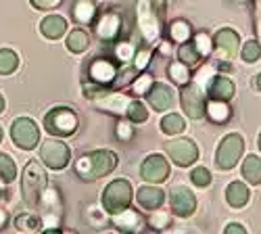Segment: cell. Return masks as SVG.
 I'll use <instances>...</instances> for the list:
<instances>
[{
    "mask_svg": "<svg viewBox=\"0 0 261 234\" xmlns=\"http://www.w3.org/2000/svg\"><path fill=\"white\" fill-rule=\"evenodd\" d=\"M232 232H238V234H245L247 230H245V226H241V224H228V226H226V234H232Z\"/></svg>",
    "mask_w": 261,
    "mask_h": 234,
    "instance_id": "cell-43",
    "label": "cell"
},
{
    "mask_svg": "<svg viewBox=\"0 0 261 234\" xmlns=\"http://www.w3.org/2000/svg\"><path fill=\"white\" fill-rule=\"evenodd\" d=\"M15 226H17L19 230H23V232H32V230H38V228H40L38 218L30 216V214H21V216H17Z\"/></svg>",
    "mask_w": 261,
    "mask_h": 234,
    "instance_id": "cell-35",
    "label": "cell"
},
{
    "mask_svg": "<svg viewBox=\"0 0 261 234\" xmlns=\"http://www.w3.org/2000/svg\"><path fill=\"white\" fill-rule=\"evenodd\" d=\"M90 46V38L84 30H73L69 36H67V48L73 53V55H84Z\"/></svg>",
    "mask_w": 261,
    "mask_h": 234,
    "instance_id": "cell-23",
    "label": "cell"
},
{
    "mask_svg": "<svg viewBox=\"0 0 261 234\" xmlns=\"http://www.w3.org/2000/svg\"><path fill=\"white\" fill-rule=\"evenodd\" d=\"M241 57H243L247 63L259 61V59H261V44H259V42H255V40H249L247 44L243 46V50H241Z\"/></svg>",
    "mask_w": 261,
    "mask_h": 234,
    "instance_id": "cell-33",
    "label": "cell"
},
{
    "mask_svg": "<svg viewBox=\"0 0 261 234\" xmlns=\"http://www.w3.org/2000/svg\"><path fill=\"white\" fill-rule=\"evenodd\" d=\"M46 188V174L40 167L38 161H30L23 169V184H21V193H23V201L30 209H38L42 201V193Z\"/></svg>",
    "mask_w": 261,
    "mask_h": 234,
    "instance_id": "cell-2",
    "label": "cell"
},
{
    "mask_svg": "<svg viewBox=\"0 0 261 234\" xmlns=\"http://www.w3.org/2000/svg\"><path fill=\"white\" fill-rule=\"evenodd\" d=\"M215 46L220 50L222 57L232 59L238 53V34L234 30H220L215 34Z\"/></svg>",
    "mask_w": 261,
    "mask_h": 234,
    "instance_id": "cell-17",
    "label": "cell"
},
{
    "mask_svg": "<svg viewBox=\"0 0 261 234\" xmlns=\"http://www.w3.org/2000/svg\"><path fill=\"white\" fill-rule=\"evenodd\" d=\"M245 151V142L241 138V134H228L220 146H217V153H215V163L220 169H232L238 159L243 157Z\"/></svg>",
    "mask_w": 261,
    "mask_h": 234,
    "instance_id": "cell-5",
    "label": "cell"
},
{
    "mask_svg": "<svg viewBox=\"0 0 261 234\" xmlns=\"http://www.w3.org/2000/svg\"><path fill=\"white\" fill-rule=\"evenodd\" d=\"M146 96H148V105L155 111H167L173 105V94L165 84H153V88L146 92Z\"/></svg>",
    "mask_w": 261,
    "mask_h": 234,
    "instance_id": "cell-14",
    "label": "cell"
},
{
    "mask_svg": "<svg viewBox=\"0 0 261 234\" xmlns=\"http://www.w3.org/2000/svg\"><path fill=\"white\" fill-rule=\"evenodd\" d=\"M0 142H3V127H0Z\"/></svg>",
    "mask_w": 261,
    "mask_h": 234,
    "instance_id": "cell-49",
    "label": "cell"
},
{
    "mask_svg": "<svg viewBox=\"0 0 261 234\" xmlns=\"http://www.w3.org/2000/svg\"><path fill=\"white\" fill-rule=\"evenodd\" d=\"M7 222H9V216H7V211H5V209H0V230H3V228L7 226Z\"/></svg>",
    "mask_w": 261,
    "mask_h": 234,
    "instance_id": "cell-44",
    "label": "cell"
},
{
    "mask_svg": "<svg viewBox=\"0 0 261 234\" xmlns=\"http://www.w3.org/2000/svg\"><path fill=\"white\" fill-rule=\"evenodd\" d=\"M132 55H134L132 44H129V42H119V44H117V59L119 61H129V59H132Z\"/></svg>",
    "mask_w": 261,
    "mask_h": 234,
    "instance_id": "cell-40",
    "label": "cell"
},
{
    "mask_svg": "<svg viewBox=\"0 0 261 234\" xmlns=\"http://www.w3.org/2000/svg\"><path fill=\"white\" fill-rule=\"evenodd\" d=\"M167 224H169V214L167 211H159V214H155L153 218L148 220V226L155 228V230H163Z\"/></svg>",
    "mask_w": 261,
    "mask_h": 234,
    "instance_id": "cell-37",
    "label": "cell"
},
{
    "mask_svg": "<svg viewBox=\"0 0 261 234\" xmlns=\"http://www.w3.org/2000/svg\"><path fill=\"white\" fill-rule=\"evenodd\" d=\"M115 167H117V155L113 151H109V148H98V151H92L77 159L75 174L82 180L92 182V180L109 176Z\"/></svg>",
    "mask_w": 261,
    "mask_h": 234,
    "instance_id": "cell-1",
    "label": "cell"
},
{
    "mask_svg": "<svg viewBox=\"0 0 261 234\" xmlns=\"http://www.w3.org/2000/svg\"><path fill=\"white\" fill-rule=\"evenodd\" d=\"M150 61V50H140L138 55H136V67L138 69H142V67H146V63Z\"/></svg>",
    "mask_w": 261,
    "mask_h": 234,
    "instance_id": "cell-42",
    "label": "cell"
},
{
    "mask_svg": "<svg viewBox=\"0 0 261 234\" xmlns=\"http://www.w3.org/2000/svg\"><path fill=\"white\" fill-rule=\"evenodd\" d=\"M138 23L142 34L148 40H155L159 34V23H157V17L153 13V7H150L148 0H140L138 3Z\"/></svg>",
    "mask_w": 261,
    "mask_h": 234,
    "instance_id": "cell-12",
    "label": "cell"
},
{
    "mask_svg": "<svg viewBox=\"0 0 261 234\" xmlns=\"http://www.w3.org/2000/svg\"><path fill=\"white\" fill-rule=\"evenodd\" d=\"M153 77H150L148 73H142L140 77H136L134 80V84H132V90H134V94H146L150 88H153Z\"/></svg>",
    "mask_w": 261,
    "mask_h": 234,
    "instance_id": "cell-36",
    "label": "cell"
},
{
    "mask_svg": "<svg viewBox=\"0 0 261 234\" xmlns=\"http://www.w3.org/2000/svg\"><path fill=\"white\" fill-rule=\"evenodd\" d=\"M115 75H117L115 65L107 59H96L90 65V77L98 84H111L115 80Z\"/></svg>",
    "mask_w": 261,
    "mask_h": 234,
    "instance_id": "cell-18",
    "label": "cell"
},
{
    "mask_svg": "<svg viewBox=\"0 0 261 234\" xmlns=\"http://www.w3.org/2000/svg\"><path fill=\"white\" fill-rule=\"evenodd\" d=\"M40 157L48 169L59 172V169L67 167V163L71 159V148L61 140H46L40 148Z\"/></svg>",
    "mask_w": 261,
    "mask_h": 234,
    "instance_id": "cell-8",
    "label": "cell"
},
{
    "mask_svg": "<svg viewBox=\"0 0 261 234\" xmlns=\"http://www.w3.org/2000/svg\"><path fill=\"white\" fill-rule=\"evenodd\" d=\"M207 94L213 100H230L234 96V82L224 75H213L207 82Z\"/></svg>",
    "mask_w": 261,
    "mask_h": 234,
    "instance_id": "cell-13",
    "label": "cell"
},
{
    "mask_svg": "<svg viewBox=\"0 0 261 234\" xmlns=\"http://www.w3.org/2000/svg\"><path fill=\"white\" fill-rule=\"evenodd\" d=\"M165 151H167V155L173 161H176L180 167H188V165H192L194 161L199 159L197 144H194L192 140H188V138H176V140L167 142Z\"/></svg>",
    "mask_w": 261,
    "mask_h": 234,
    "instance_id": "cell-9",
    "label": "cell"
},
{
    "mask_svg": "<svg viewBox=\"0 0 261 234\" xmlns=\"http://www.w3.org/2000/svg\"><path fill=\"white\" fill-rule=\"evenodd\" d=\"M11 138L19 148H23V151H32V148L40 142V130H38V125H36L34 119L19 117L11 125Z\"/></svg>",
    "mask_w": 261,
    "mask_h": 234,
    "instance_id": "cell-6",
    "label": "cell"
},
{
    "mask_svg": "<svg viewBox=\"0 0 261 234\" xmlns=\"http://www.w3.org/2000/svg\"><path fill=\"white\" fill-rule=\"evenodd\" d=\"M161 130L163 134L167 136H176V134H182L186 130V121L180 113H169L161 119Z\"/></svg>",
    "mask_w": 261,
    "mask_h": 234,
    "instance_id": "cell-22",
    "label": "cell"
},
{
    "mask_svg": "<svg viewBox=\"0 0 261 234\" xmlns=\"http://www.w3.org/2000/svg\"><path fill=\"white\" fill-rule=\"evenodd\" d=\"M136 201L146 211H157L163 205L165 195H163V190L157 188V186H142L138 190V195H136Z\"/></svg>",
    "mask_w": 261,
    "mask_h": 234,
    "instance_id": "cell-15",
    "label": "cell"
},
{
    "mask_svg": "<svg viewBox=\"0 0 261 234\" xmlns=\"http://www.w3.org/2000/svg\"><path fill=\"white\" fill-rule=\"evenodd\" d=\"M5 186H7V184H5V180H3V178H0V199H3V197H5Z\"/></svg>",
    "mask_w": 261,
    "mask_h": 234,
    "instance_id": "cell-45",
    "label": "cell"
},
{
    "mask_svg": "<svg viewBox=\"0 0 261 234\" xmlns=\"http://www.w3.org/2000/svg\"><path fill=\"white\" fill-rule=\"evenodd\" d=\"M113 222L123 232H136L142 228V218L134 209H123L119 214H113Z\"/></svg>",
    "mask_w": 261,
    "mask_h": 234,
    "instance_id": "cell-20",
    "label": "cell"
},
{
    "mask_svg": "<svg viewBox=\"0 0 261 234\" xmlns=\"http://www.w3.org/2000/svg\"><path fill=\"white\" fill-rule=\"evenodd\" d=\"M169 34H171V38L176 40V42H188V38H190V25H188V21H184V19H178V21H173L171 23V28H169Z\"/></svg>",
    "mask_w": 261,
    "mask_h": 234,
    "instance_id": "cell-30",
    "label": "cell"
},
{
    "mask_svg": "<svg viewBox=\"0 0 261 234\" xmlns=\"http://www.w3.org/2000/svg\"><path fill=\"white\" fill-rule=\"evenodd\" d=\"M190 180L192 184H197L199 188H207L211 184V174H209V169L207 167H194L192 172H190Z\"/></svg>",
    "mask_w": 261,
    "mask_h": 234,
    "instance_id": "cell-34",
    "label": "cell"
},
{
    "mask_svg": "<svg viewBox=\"0 0 261 234\" xmlns=\"http://www.w3.org/2000/svg\"><path fill=\"white\" fill-rule=\"evenodd\" d=\"M0 178H3L5 182H13L17 178L15 161L9 155H5V153H0Z\"/></svg>",
    "mask_w": 261,
    "mask_h": 234,
    "instance_id": "cell-31",
    "label": "cell"
},
{
    "mask_svg": "<svg viewBox=\"0 0 261 234\" xmlns=\"http://www.w3.org/2000/svg\"><path fill=\"white\" fill-rule=\"evenodd\" d=\"M119 25H121V21L115 13H107L98 19V23H96V34L100 40H115V36L119 34Z\"/></svg>",
    "mask_w": 261,
    "mask_h": 234,
    "instance_id": "cell-19",
    "label": "cell"
},
{
    "mask_svg": "<svg viewBox=\"0 0 261 234\" xmlns=\"http://www.w3.org/2000/svg\"><path fill=\"white\" fill-rule=\"evenodd\" d=\"M129 203H132V184L127 180L119 178L109 182L105 193H102V207L109 211V214H119V211L127 209Z\"/></svg>",
    "mask_w": 261,
    "mask_h": 234,
    "instance_id": "cell-3",
    "label": "cell"
},
{
    "mask_svg": "<svg viewBox=\"0 0 261 234\" xmlns=\"http://www.w3.org/2000/svg\"><path fill=\"white\" fill-rule=\"evenodd\" d=\"M169 203H171V211L178 218H188L197 209V197L186 186H173L169 193Z\"/></svg>",
    "mask_w": 261,
    "mask_h": 234,
    "instance_id": "cell-10",
    "label": "cell"
},
{
    "mask_svg": "<svg viewBox=\"0 0 261 234\" xmlns=\"http://www.w3.org/2000/svg\"><path fill=\"white\" fill-rule=\"evenodd\" d=\"M226 201L232 205V207H245L249 203V188L247 184L243 182H230L228 188H226Z\"/></svg>",
    "mask_w": 261,
    "mask_h": 234,
    "instance_id": "cell-21",
    "label": "cell"
},
{
    "mask_svg": "<svg viewBox=\"0 0 261 234\" xmlns=\"http://www.w3.org/2000/svg\"><path fill=\"white\" fill-rule=\"evenodd\" d=\"M30 3H32L36 9H40V11H48V9L59 7L61 0H30Z\"/></svg>",
    "mask_w": 261,
    "mask_h": 234,
    "instance_id": "cell-41",
    "label": "cell"
},
{
    "mask_svg": "<svg viewBox=\"0 0 261 234\" xmlns=\"http://www.w3.org/2000/svg\"><path fill=\"white\" fill-rule=\"evenodd\" d=\"M257 34H259V38H261V15L257 17Z\"/></svg>",
    "mask_w": 261,
    "mask_h": 234,
    "instance_id": "cell-47",
    "label": "cell"
},
{
    "mask_svg": "<svg viewBox=\"0 0 261 234\" xmlns=\"http://www.w3.org/2000/svg\"><path fill=\"white\" fill-rule=\"evenodd\" d=\"M40 32L48 40H59L65 36V32H67V19L63 15H48V17L42 19Z\"/></svg>",
    "mask_w": 261,
    "mask_h": 234,
    "instance_id": "cell-16",
    "label": "cell"
},
{
    "mask_svg": "<svg viewBox=\"0 0 261 234\" xmlns=\"http://www.w3.org/2000/svg\"><path fill=\"white\" fill-rule=\"evenodd\" d=\"M171 172V167L165 157L161 155H150L140 165V176L146 182H163Z\"/></svg>",
    "mask_w": 261,
    "mask_h": 234,
    "instance_id": "cell-11",
    "label": "cell"
},
{
    "mask_svg": "<svg viewBox=\"0 0 261 234\" xmlns=\"http://www.w3.org/2000/svg\"><path fill=\"white\" fill-rule=\"evenodd\" d=\"M44 127L53 136H73L77 130V115L69 107H55L44 115Z\"/></svg>",
    "mask_w": 261,
    "mask_h": 234,
    "instance_id": "cell-4",
    "label": "cell"
},
{
    "mask_svg": "<svg viewBox=\"0 0 261 234\" xmlns=\"http://www.w3.org/2000/svg\"><path fill=\"white\" fill-rule=\"evenodd\" d=\"M127 119L136 121V123H142L148 119V111L140 100H132V105H129V109H127Z\"/></svg>",
    "mask_w": 261,
    "mask_h": 234,
    "instance_id": "cell-32",
    "label": "cell"
},
{
    "mask_svg": "<svg viewBox=\"0 0 261 234\" xmlns=\"http://www.w3.org/2000/svg\"><path fill=\"white\" fill-rule=\"evenodd\" d=\"M194 46H197V50L201 53V57L203 55H209L211 53V38L207 34H199L197 40H194Z\"/></svg>",
    "mask_w": 261,
    "mask_h": 234,
    "instance_id": "cell-39",
    "label": "cell"
},
{
    "mask_svg": "<svg viewBox=\"0 0 261 234\" xmlns=\"http://www.w3.org/2000/svg\"><path fill=\"white\" fill-rule=\"evenodd\" d=\"M205 111H207V115L215 123H224L230 117V107H228L226 100H211V102H207V109Z\"/></svg>",
    "mask_w": 261,
    "mask_h": 234,
    "instance_id": "cell-26",
    "label": "cell"
},
{
    "mask_svg": "<svg viewBox=\"0 0 261 234\" xmlns=\"http://www.w3.org/2000/svg\"><path fill=\"white\" fill-rule=\"evenodd\" d=\"M19 67V57L15 50L11 48H3L0 50V75H11L15 73Z\"/></svg>",
    "mask_w": 261,
    "mask_h": 234,
    "instance_id": "cell-27",
    "label": "cell"
},
{
    "mask_svg": "<svg viewBox=\"0 0 261 234\" xmlns=\"http://www.w3.org/2000/svg\"><path fill=\"white\" fill-rule=\"evenodd\" d=\"M180 98H182V109L186 111L188 117L201 119V117L205 115L207 102H205V92H203V88H201L199 82L184 84L182 92H180Z\"/></svg>",
    "mask_w": 261,
    "mask_h": 234,
    "instance_id": "cell-7",
    "label": "cell"
},
{
    "mask_svg": "<svg viewBox=\"0 0 261 234\" xmlns=\"http://www.w3.org/2000/svg\"><path fill=\"white\" fill-rule=\"evenodd\" d=\"M243 176L249 184H261V159L251 155L243 163Z\"/></svg>",
    "mask_w": 261,
    "mask_h": 234,
    "instance_id": "cell-24",
    "label": "cell"
},
{
    "mask_svg": "<svg viewBox=\"0 0 261 234\" xmlns=\"http://www.w3.org/2000/svg\"><path fill=\"white\" fill-rule=\"evenodd\" d=\"M3 111H5V96L0 94V113H3Z\"/></svg>",
    "mask_w": 261,
    "mask_h": 234,
    "instance_id": "cell-48",
    "label": "cell"
},
{
    "mask_svg": "<svg viewBox=\"0 0 261 234\" xmlns=\"http://www.w3.org/2000/svg\"><path fill=\"white\" fill-rule=\"evenodd\" d=\"M169 77H171V82L180 84V86L188 84L190 82V69H188V65H186V63H182V61L171 63V65H169Z\"/></svg>",
    "mask_w": 261,
    "mask_h": 234,
    "instance_id": "cell-28",
    "label": "cell"
},
{
    "mask_svg": "<svg viewBox=\"0 0 261 234\" xmlns=\"http://www.w3.org/2000/svg\"><path fill=\"white\" fill-rule=\"evenodd\" d=\"M178 57H180V61H182V63H186L188 67H192V65H197V63H199L201 53L197 50V46H194V44L182 42V46H180V50H178Z\"/></svg>",
    "mask_w": 261,
    "mask_h": 234,
    "instance_id": "cell-29",
    "label": "cell"
},
{
    "mask_svg": "<svg viewBox=\"0 0 261 234\" xmlns=\"http://www.w3.org/2000/svg\"><path fill=\"white\" fill-rule=\"evenodd\" d=\"M259 151H261V134H259Z\"/></svg>",
    "mask_w": 261,
    "mask_h": 234,
    "instance_id": "cell-50",
    "label": "cell"
},
{
    "mask_svg": "<svg viewBox=\"0 0 261 234\" xmlns=\"http://www.w3.org/2000/svg\"><path fill=\"white\" fill-rule=\"evenodd\" d=\"M117 136H119L121 140H129V138H132V136H134L132 121H129V119L119 121V123H117Z\"/></svg>",
    "mask_w": 261,
    "mask_h": 234,
    "instance_id": "cell-38",
    "label": "cell"
},
{
    "mask_svg": "<svg viewBox=\"0 0 261 234\" xmlns=\"http://www.w3.org/2000/svg\"><path fill=\"white\" fill-rule=\"evenodd\" d=\"M94 13H96V5L92 0H77L73 7V17L80 23H92Z\"/></svg>",
    "mask_w": 261,
    "mask_h": 234,
    "instance_id": "cell-25",
    "label": "cell"
},
{
    "mask_svg": "<svg viewBox=\"0 0 261 234\" xmlns=\"http://www.w3.org/2000/svg\"><path fill=\"white\" fill-rule=\"evenodd\" d=\"M255 88H257V90L261 92V73H259V75L255 77Z\"/></svg>",
    "mask_w": 261,
    "mask_h": 234,
    "instance_id": "cell-46",
    "label": "cell"
},
{
    "mask_svg": "<svg viewBox=\"0 0 261 234\" xmlns=\"http://www.w3.org/2000/svg\"><path fill=\"white\" fill-rule=\"evenodd\" d=\"M259 5H261V0H259Z\"/></svg>",
    "mask_w": 261,
    "mask_h": 234,
    "instance_id": "cell-51",
    "label": "cell"
}]
</instances>
